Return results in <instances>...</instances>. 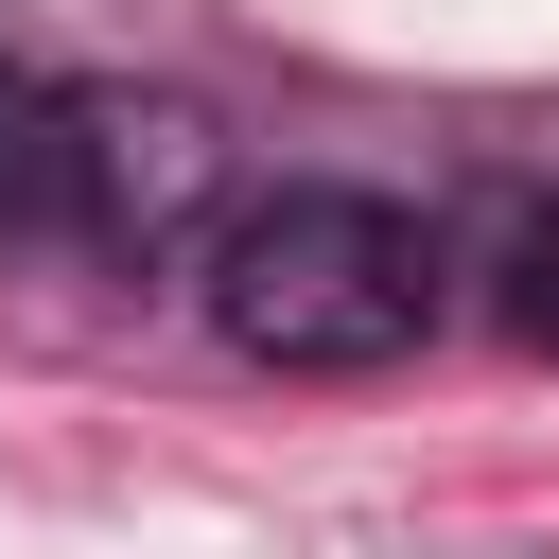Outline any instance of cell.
<instances>
[{
  "mask_svg": "<svg viewBox=\"0 0 559 559\" xmlns=\"http://www.w3.org/2000/svg\"><path fill=\"white\" fill-rule=\"evenodd\" d=\"M0 245H87V87L0 35Z\"/></svg>",
  "mask_w": 559,
  "mask_h": 559,
  "instance_id": "3957f363",
  "label": "cell"
},
{
  "mask_svg": "<svg viewBox=\"0 0 559 559\" xmlns=\"http://www.w3.org/2000/svg\"><path fill=\"white\" fill-rule=\"evenodd\" d=\"M437 297H454V245L419 210L349 192V175H280L210 227V314H227L245 367H314V384L402 367L437 332Z\"/></svg>",
  "mask_w": 559,
  "mask_h": 559,
  "instance_id": "6da1fadb",
  "label": "cell"
},
{
  "mask_svg": "<svg viewBox=\"0 0 559 559\" xmlns=\"http://www.w3.org/2000/svg\"><path fill=\"white\" fill-rule=\"evenodd\" d=\"M192 210H210V122L87 87V245H105V262H157Z\"/></svg>",
  "mask_w": 559,
  "mask_h": 559,
  "instance_id": "7a4b0ae2",
  "label": "cell"
},
{
  "mask_svg": "<svg viewBox=\"0 0 559 559\" xmlns=\"http://www.w3.org/2000/svg\"><path fill=\"white\" fill-rule=\"evenodd\" d=\"M489 314L524 349H559V210L542 192H489Z\"/></svg>",
  "mask_w": 559,
  "mask_h": 559,
  "instance_id": "277c9868",
  "label": "cell"
}]
</instances>
